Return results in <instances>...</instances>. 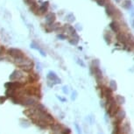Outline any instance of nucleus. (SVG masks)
<instances>
[{
    "mask_svg": "<svg viewBox=\"0 0 134 134\" xmlns=\"http://www.w3.org/2000/svg\"><path fill=\"white\" fill-rule=\"evenodd\" d=\"M15 95H16V92H15V90L13 89H7L5 92V96L10 98L15 97Z\"/></svg>",
    "mask_w": 134,
    "mask_h": 134,
    "instance_id": "obj_7",
    "label": "nucleus"
},
{
    "mask_svg": "<svg viewBox=\"0 0 134 134\" xmlns=\"http://www.w3.org/2000/svg\"><path fill=\"white\" fill-rule=\"evenodd\" d=\"M47 78L49 79L52 82H54V83H60V80L58 78V76L55 74V73H54V72L48 73Z\"/></svg>",
    "mask_w": 134,
    "mask_h": 134,
    "instance_id": "obj_4",
    "label": "nucleus"
},
{
    "mask_svg": "<svg viewBox=\"0 0 134 134\" xmlns=\"http://www.w3.org/2000/svg\"><path fill=\"white\" fill-rule=\"evenodd\" d=\"M9 54L12 55V57H14L16 60H19V59L24 58V54H23V53L20 50H18V49H15V48L10 49V50H9Z\"/></svg>",
    "mask_w": 134,
    "mask_h": 134,
    "instance_id": "obj_2",
    "label": "nucleus"
},
{
    "mask_svg": "<svg viewBox=\"0 0 134 134\" xmlns=\"http://www.w3.org/2000/svg\"><path fill=\"white\" fill-rule=\"evenodd\" d=\"M106 12H107V13L110 15V16H112V15L116 12V8L114 7V5H112L111 4H110L106 7Z\"/></svg>",
    "mask_w": 134,
    "mask_h": 134,
    "instance_id": "obj_6",
    "label": "nucleus"
},
{
    "mask_svg": "<svg viewBox=\"0 0 134 134\" xmlns=\"http://www.w3.org/2000/svg\"><path fill=\"white\" fill-rule=\"evenodd\" d=\"M116 1H117V2H120L121 0H116Z\"/></svg>",
    "mask_w": 134,
    "mask_h": 134,
    "instance_id": "obj_12",
    "label": "nucleus"
},
{
    "mask_svg": "<svg viewBox=\"0 0 134 134\" xmlns=\"http://www.w3.org/2000/svg\"><path fill=\"white\" fill-rule=\"evenodd\" d=\"M105 1H106V0H96V2H97V4H99V5H104Z\"/></svg>",
    "mask_w": 134,
    "mask_h": 134,
    "instance_id": "obj_10",
    "label": "nucleus"
},
{
    "mask_svg": "<svg viewBox=\"0 0 134 134\" xmlns=\"http://www.w3.org/2000/svg\"><path fill=\"white\" fill-rule=\"evenodd\" d=\"M5 100H6L5 96H0V104H3Z\"/></svg>",
    "mask_w": 134,
    "mask_h": 134,
    "instance_id": "obj_11",
    "label": "nucleus"
},
{
    "mask_svg": "<svg viewBox=\"0 0 134 134\" xmlns=\"http://www.w3.org/2000/svg\"><path fill=\"white\" fill-rule=\"evenodd\" d=\"M22 101V103H24V105H26V106H34L37 103V101L34 99V98H32L31 96H26V98H24Z\"/></svg>",
    "mask_w": 134,
    "mask_h": 134,
    "instance_id": "obj_3",
    "label": "nucleus"
},
{
    "mask_svg": "<svg viewBox=\"0 0 134 134\" xmlns=\"http://www.w3.org/2000/svg\"><path fill=\"white\" fill-rule=\"evenodd\" d=\"M131 4H132L131 1H129V0H125V1L124 2V4H123V6H124L125 9H130Z\"/></svg>",
    "mask_w": 134,
    "mask_h": 134,
    "instance_id": "obj_9",
    "label": "nucleus"
},
{
    "mask_svg": "<svg viewBox=\"0 0 134 134\" xmlns=\"http://www.w3.org/2000/svg\"><path fill=\"white\" fill-rule=\"evenodd\" d=\"M51 128H52L53 132H55V133H61V130H62V127L60 124H57V123H54L51 125Z\"/></svg>",
    "mask_w": 134,
    "mask_h": 134,
    "instance_id": "obj_5",
    "label": "nucleus"
},
{
    "mask_svg": "<svg viewBox=\"0 0 134 134\" xmlns=\"http://www.w3.org/2000/svg\"><path fill=\"white\" fill-rule=\"evenodd\" d=\"M4 86L7 88V89H13L16 90L18 89H21L23 87V83L20 82H9L4 84Z\"/></svg>",
    "mask_w": 134,
    "mask_h": 134,
    "instance_id": "obj_1",
    "label": "nucleus"
},
{
    "mask_svg": "<svg viewBox=\"0 0 134 134\" xmlns=\"http://www.w3.org/2000/svg\"><path fill=\"white\" fill-rule=\"evenodd\" d=\"M110 28H111L112 30L114 31V32H118L119 31V29H120V26H119V25L118 24L117 22H112L111 24H110Z\"/></svg>",
    "mask_w": 134,
    "mask_h": 134,
    "instance_id": "obj_8",
    "label": "nucleus"
}]
</instances>
